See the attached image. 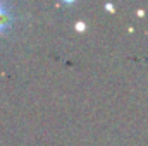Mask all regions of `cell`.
<instances>
[{
    "label": "cell",
    "mask_w": 148,
    "mask_h": 146,
    "mask_svg": "<svg viewBox=\"0 0 148 146\" xmlns=\"http://www.w3.org/2000/svg\"><path fill=\"white\" fill-rule=\"evenodd\" d=\"M10 21H12V14H10L9 7L0 2V33H3L10 26Z\"/></svg>",
    "instance_id": "obj_1"
}]
</instances>
